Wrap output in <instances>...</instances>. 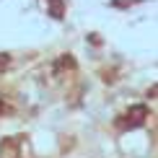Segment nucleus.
<instances>
[{
    "mask_svg": "<svg viewBox=\"0 0 158 158\" xmlns=\"http://www.w3.org/2000/svg\"><path fill=\"white\" fill-rule=\"evenodd\" d=\"M145 119H148V106H145V104H135V106H130V111H127V122L132 124V127H140Z\"/></svg>",
    "mask_w": 158,
    "mask_h": 158,
    "instance_id": "obj_1",
    "label": "nucleus"
},
{
    "mask_svg": "<svg viewBox=\"0 0 158 158\" xmlns=\"http://www.w3.org/2000/svg\"><path fill=\"white\" fill-rule=\"evenodd\" d=\"M49 13H52V18H62V3L60 0H49Z\"/></svg>",
    "mask_w": 158,
    "mask_h": 158,
    "instance_id": "obj_2",
    "label": "nucleus"
},
{
    "mask_svg": "<svg viewBox=\"0 0 158 158\" xmlns=\"http://www.w3.org/2000/svg\"><path fill=\"white\" fill-rule=\"evenodd\" d=\"M0 65H8V55H0Z\"/></svg>",
    "mask_w": 158,
    "mask_h": 158,
    "instance_id": "obj_3",
    "label": "nucleus"
}]
</instances>
